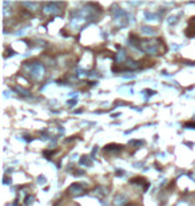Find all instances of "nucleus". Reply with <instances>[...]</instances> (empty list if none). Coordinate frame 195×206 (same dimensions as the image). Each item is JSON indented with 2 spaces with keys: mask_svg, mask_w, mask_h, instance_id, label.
Here are the masks:
<instances>
[{
  "mask_svg": "<svg viewBox=\"0 0 195 206\" xmlns=\"http://www.w3.org/2000/svg\"><path fill=\"white\" fill-rule=\"evenodd\" d=\"M31 76L35 80H40L44 76V67L42 64H34L31 68Z\"/></svg>",
  "mask_w": 195,
  "mask_h": 206,
  "instance_id": "obj_1",
  "label": "nucleus"
},
{
  "mask_svg": "<svg viewBox=\"0 0 195 206\" xmlns=\"http://www.w3.org/2000/svg\"><path fill=\"white\" fill-rule=\"evenodd\" d=\"M130 206H138V205H130Z\"/></svg>",
  "mask_w": 195,
  "mask_h": 206,
  "instance_id": "obj_2",
  "label": "nucleus"
}]
</instances>
